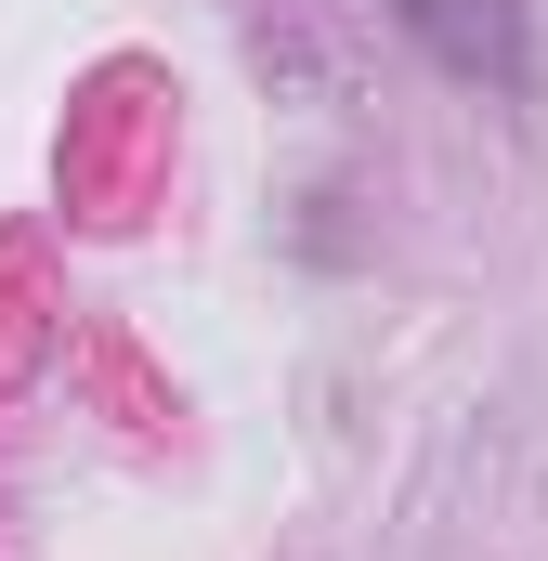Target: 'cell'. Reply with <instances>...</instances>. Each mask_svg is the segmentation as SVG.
<instances>
[{"mask_svg":"<svg viewBox=\"0 0 548 561\" xmlns=\"http://www.w3.org/2000/svg\"><path fill=\"white\" fill-rule=\"evenodd\" d=\"M379 13L406 26L457 92H483V105H523L536 92V0H379Z\"/></svg>","mask_w":548,"mask_h":561,"instance_id":"cell-1","label":"cell"}]
</instances>
